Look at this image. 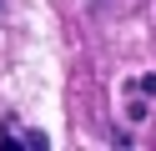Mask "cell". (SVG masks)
I'll use <instances>...</instances> for the list:
<instances>
[{
    "label": "cell",
    "mask_w": 156,
    "mask_h": 151,
    "mask_svg": "<svg viewBox=\"0 0 156 151\" xmlns=\"http://www.w3.org/2000/svg\"><path fill=\"white\" fill-rule=\"evenodd\" d=\"M0 141H25V146H45V136H41V131H25L20 121H5V126H0Z\"/></svg>",
    "instance_id": "6da1fadb"
}]
</instances>
